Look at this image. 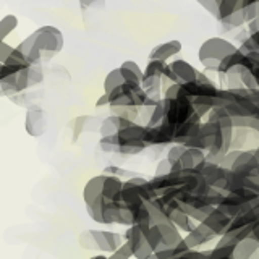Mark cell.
Wrapping results in <instances>:
<instances>
[{
	"instance_id": "cell-1",
	"label": "cell",
	"mask_w": 259,
	"mask_h": 259,
	"mask_svg": "<svg viewBox=\"0 0 259 259\" xmlns=\"http://www.w3.org/2000/svg\"><path fill=\"white\" fill-rule=\"evenodd\" d=\"M63 32L55 26H40L16 46L32 65H42L52 60L63 49Z\"/></svg>"
},
{
	"instance_id": "cell-2",
	"label": "cell",
	"mask_w": 259,
	"mask_h": 259,
	"mask_svg": "<svg viewBox=\"0 0 259 259\" xmlns=\"http://www.w3.org/2000/svg\"><path fill=\"white\" fill-rule=\"evenodd\" d=\"M238 51V46H235L230 40H227L224 37H209L204 42L201 44L198 51V60L207 71H219L221 62L225 59L227 55Z\"/></svg>"
},
{
	"instance_id": "cell-3",
	"label": "cell",
	"mask_w": 259,
	"mask_h": 259,
	"mask_svg": "<svg viewBox=\"0 0 259 259\" xmlns=\"http://www.w3.org/2000/svg\"><path fill=\"white\" fill-rule=\"evenodd\" d=\"M118 138V154L121 156H135L143 152L148 144V125L136 123L130 125L117 133Z\"/></svg>"
},
{
	"instance_id": "cell-4",
	"label": "cell",
	"mask_w": 259,
	"mask_h": 259,
	"mask_svg": "<svg viewBox=\"0 0 259 259\" xmlns=\"http://www.w3.org/2000/svg\"><path fill=\"white\" fill-rule=\"evenodd\" d=\"M154 198H157V194L152 188L151 180H146L143 177H132L126 182H123L121 201L133 210Z\"/></svg>"
},
{
	"instance_id": "cell-5",
	"label": "cell",
	"mask_w": 259,
	"mask_h": 259,
	"mask_svg": "<svg viewBox=\"0 0 259 259\" xmlns=\"http://www.w3.org/2000/svg\"><path fill=\"white\" fill-rule=\"evenodd\" d=\"M105 182V174L96 175L89 178L83 188V201L88 210V215L94 222L102 224V212H101V198H102V188Z\"/></svg>"
},
{
	"instance_id": "cell-6",
	"label": "cell",
	"mask_w": 259,
	"mask_h": 259,
	"mask_svg": "<svg viewBox=\"0 0 259 259\" xmlns=\"http://www.w3.org/2000/svg\"><path fill=\"white\" fill-rule=\"evenodd\" d=\"M199 76V71L190 62L175 59L165 65L164 70V91L172 83H190Z\"/></svg>"
},
{
	"instance_id": "cell-7",
	"label": "cell",
	"mask_w": 259,
	"mask_h": 259,
	"mask_svg": "<svg viewBox=\"0 0 259 259\" xmlns=\"http://www.w3.org/2000/svg\"><path fill=\"white\" fill-rule=\"evenodd\" d=\"M164 105H165V121L172 125H180L188 121L194 113V107L190 97L180 96L175 99H165L164 97Z\"/></svg>"
},
{
	"instance_id": "cell-8",
	"label": "cell",
	"mask_w": 259,
	"mask_h": 259,
	"mask_svg": "<svg viewBox=\"0 0 259 259\" xmlns=\"http://www.w3.org/2000/svg\"><path fill=\"white\" fill-rule=\"evenodd\" d=\"M110 96V105H118V104H128V105H141L148 99V93L144 91L141 84H133V83H123L117 89L109 94Z\"/></svg>"
},
{
	"instance_id": "cell-9",
	"label": "cell",
	"mask_w": 259,
	"mask_h": 259,
	"mask_svg": "<svg viewBox=\"0 0 259 259\" xmlns=\"http://www.w3.org/2000/svg\"><path fill=\"white\" fill-rule=\"evenodd\" d=\"M215 18L227 28H241L246 24L243 13V0H221Z\"/></svg>"
},
{
	"instance_id": "cell-10",
	"label": "cell",
	"mask_w": 259,
	"mask_h": 259,
	"mask_svg": "<svg viewBox=\"0 0 259 259\" xmlns=\"http://www.w3.org/2000/svg\"><path fill=\"white\" fill-rule=\"evenodd\" d=\"M125 240H128L130 243H132L133 251H135V257H138V259L154 257V249H152L151 243L148 240L146 230L141 225H138V224L130 225L125 232Z\"/></svg>"
},
{
	"instance_id": "cell-11",
	"label": "cell",
	"mask_w": 259,
	"mask_h": 259,
	"mask_svg": "<svg viewBox=\"0 0 259 259\" xmlns=\"http://www.w3.org/2000/svg\"><path fill=\"white\" fill-rule=\"evenodd\" d=\"M47 128V117L46 112L37 107V105H32L26 110V118H24V130L26 133L32 138H39L46 133Z\"/></svg>"
},
{
	"instance_id": "cell-12",
	"label": "cell",
	"mask_w": 259,
	"mask_h": 259,
	"mask_svg": "<svg viewBox=\"0 0 259 259\" xmlns=\"http://www.w3.org/2000/svg\"><path fill=\"white\" fill-rule=\"evenodd\" d=\"M207 160V152L204 149L199 148H186V151L183 152V156L180 159V162L174 167V168H183V170H199L202 168V165L206 164Z\"/></svg>"
},
{
	"instance_id": "cell-13",
	"label": "cell",
	"mask_w": 259,
	"mask_h": 259,
	"mask_svg": "<svg viewBox=\"0 0 259 259\" xmlns=\"http://www.w3.org/2000/svg\"><path fill=\"white\" fill-rule=\"evenodd\" d=\"M93 235L96 238V245L97 249L102 251V253H112L115 251L121 243L125 241V237H121L117 232H110V230H93Z\"/></svg>"
},
{
	"instance_id": "cell-14",
	"label": "cell",
	"mask_w": 259,
	"mask_h": 259,
	"mask_svg": "<svg viewBox=\"0 0 259 259\" xmlns=\"http://www.w3.org/2000/svg\"><path fill=\"white\" fill-rule=\"evenodd\" d=\"M182 52V42L178 39H170L167 42H162L156 47H152V51L149 52V59L156 60H164L168 62L170 59H174L175 55Z\"/></svg>"
},
{
	"instance_id": "cell-15",
	"label": "cell",
	"mask_w": 259,
	"mask_h": 259,
	"mask_svg": "<svg viewBox=\"0 0 259 259\" xmlns=\"http://www.w3.org/2000/svg\"><path fill=\"white\" fill-rule=\"evenodd\" d=\"M204 222L206 225H209L210 229H212L219 237H221L222 233H225L227 230H229V227L232 224V217L230 215H227L222 209H219L217 206L210 210V212L207 214V217L204 219Z\"/></svg>"
},
{
	"instance_id": "cell-16",
	"label": "cell",
	"mask_w": 259,
	"mask_h": 259,
	"mask_svg": "<svg viewBox=\"0 0 259 259\" xmlns=\"http://www.w3.org/2000/svg\"><path fill=\"white\" fill-rule=\"evenodd\" d=\"M136 123L133 120H128V118H123V117H118L115 113H110L109 117H105L101 125H99V133L101 136H110V135H117L120 130H123L130 125Z\"/></svg>"
},
{
	"instance_id": "cell-17",
	"label": "cell",
	"mask_w": 259,
	"mask_h": 259,
	"mask_svg": "<svg viewBox=\"0 0 259 259\" xmlns=\"http://www.w3.org/2000/svg\"><path fill=\"white\" fill-rule=\"evenodd\" d=\"M257 249H259V241L256 238H253V237L243 238L238 241L233 259H253Z\"/></svg>"
},
{
	"instance_id": "cell-18",
	"label": "cell",
	"mask_w": 259,
	"mask_h": 259,
	"mask_svg": "<svg viewBox=\"0 0 259 259\" xmlns=\"http://www.w3.org/2000/svg\"><path fill=\"white\" fill-rule=\"evenodd\" d=\"M121 71H123V76L128 83H133V84H141L143 76H144V70L140 68L135 60H125L123 63L120 65Z\"/></svg>"
},
{
	"instance_id": "cell-19",
	"label": "cell",
	"mask_w": 259,
	"mask_h": 259,
	"mask_svg": "<svg viewBox=\"0 0 259 259\" xmlns=\"http://www.w3.org/2000/svg\"><path fill=\"white\" fill-rule=\"evenodd\" d=\"M243 59H245V54H243L240 51V47H238V51H235L232 54H229L225 57V59L221 62V67H219V71H217V75L219 76H224L227 75L229 71L235 70L237 67H240V65L243 63Z\"/></svg>"
},
{
	"instance_id": "cell-20",
	"label": "cell",
	"mask_w": 259,
	"mask_h": 259,
	"mask_svg": "<svg viewBox=\"0 0 259 259\" xmlns=\"http://www.w3.org/2000/svg\"><path fill=\"white\" fill-rule=\"evenodd\" d=\"M194 112L199 113V115L204 118L207 117V113L215 107V96H196L191 97Z\"/></svg>"
},
{
	"instance_id": "cell-21",
	"label": "cell",
	"mask_w": 259,
	"mask_h": 259,
	"mask_svg": "<svg viewBox=\"0 0 259 259\" xmlns=\"http://www.w3.org/2000/svg\"><path fill=\"white\" fill-rule=\"evenodd\" d=\"M109 109L110 113H115L118 117H123L133 121H138V118L141 117V107H138V105L118 104V105H109Z\"/></svg>"
},
{
	"instance_id": "cell-22",
	"label": "cell",
	"mask_w": 259,
	"mask_h": 259,
	"mask_svg": "<svg viewBox=\"0 0 259 259\" xmlns=\"http://www.w3.org/2000/svg\"><path fill=\"white\" fill-rule=\"evenodd\" d=\"M123 83H126V79L123 76V71H121V68L120 67L113 68L104 78V93L110 94L113 89H117L118 86H121Z\"/></svg>"
},
{
	"instance_id": "cell-23",
	"label": "cell",
	"mask_w": 259,
	"mask_h": 259,
	"mask_svg": "<svg viewBox=\"0 0 259 259\" xmlns=\"http://www.w3.org/2000/svg\"><path fill=\"white\" fill-rule=\"evenodd\" d=\"M16 28H18V18L15 15H5L0 20V39H7Z\"/></svg>"
},
{
	"instance_id": "cell-24",
	"label": "cell",
	"mask_w": 259,
	"mask_h": 259,
	"mask_svg": "<svg viewBox=\"0 0 259 259\" xmlns=\"http://www.w3.org/2000/svg\"><path fill=\"white\" fill-rule=\"evenodd\" d=\"M109 256L110 259H130V257H135V251H133L132 243L125 240L115 251H112Z\"/></svg>"
},
{
	"instance_id": "cell-25",
	"label": "cell",
	"mask_w": 259,
	"mask_h": 259,
	"mask_svg": "<svg viewBox=\"0 0 259 259\" xmlns=\"http://www.w3.org/2000/svg\"><path fill=\"white\" fill-rule=\"evenodd\" d=\"M186 148L188 146H185V144H180V143H174V144H170V148L167 151V159L172 162V165L175 167L178 162H180L182 156H183V152L186 151Z\"/></svg>"
},
{
	"instance_id": "cell-26",
	"label": "cell",
	"mask_w": 259,
	"mask_h": 259,
	"mask_svg": "<svg viewBox=\"0 0 259 259\" xmlns=\"http://www.w3.org/2000/svg\"><path fill=\"white\" fill-rule=\"evenodd\" d=\"M185 240H186V243H188L191 248H196V249L201 248V246H204V245H207V241L204 240V237H202L201 232L198 230V227H194L191 232H186Z\"/></svg>"
},
{
	"instance_id": "cell-27",
	"label": "cell",
	"mask_w": 259,
	"mask_h": 259,
	"mask_svg": "<svg viewBox=\"0 0 259 259\" xmlns=\"http://www.w3.org/2000/svg\"><path fill=\"white\" fill-rule=\"evenodd\" d=\"M243 13H245V20L249 23L259 16V0H243Z\"/></svg>"
},
{
	"instance_id": "cell-28",
	"label": "cell",
	"mask_w": 259,
	"mask_h": 259,
	"mask_svg": "<svg viewBox=\"0 0 259 259\" xmlns=\"http://www.w3.org/2000/svg\"><path fill=\"white\" fill-rule=\"evenodd\" d=\"M99 146H101V149L105 152H117L118 154V138H117V135L101 136Z\"/></svg>"
},
{
	"instance_id": "cell-29",
	"label": "cell",
	"mask_w": 259,
	"mask_h": 259,
	"mask_svg": "<svg viewBox=\"0 0 259 259\" xmlns=\"http://www.w3.org/2000/svg\"><path fill=\"white\" fill-rule=\"evenodd\" d=\"M78 243L81 245V248H84V249H97L96 238H94V235H93V230H84L83 233H79Z\"/></svg>"
},
{
	"instance_id": "cell-30",
	"label": "cell",
	"mask_w": 259,
	"mask_h": 259,
	"mask_svg": "<svg viewBox=\"0 0 259 259\" xmlns=\"http://www.w3.org/2000/svg\"><path fill=\"white\" fill-rule=\"evenodd\" d=\"M15 51V47L7 42V39L0 40V63H5Z\"/></svg>"
},
{
	"instance_id": "cell-31",
	"label": "cell",
	"mask_w": 259,
	"mask_h": 259,
	"mask_svg": "<svg viewBox=\"0 0 259 259\" xmlns=\"http://www.w3.org/2000/svg\"><path fill=\"white\" fill-rule=\"evenodd\" d=\"M88 120H89L88 115H81V117H78V118L75 120V126H73V140H76V138L84 132Z\"/></svg>"
},
{
	"instance_id": "cell-32",
	"label": "cell",
	"mask_w": 259,
	"mask_h": 259,
	"mask_svg": "<svg viewBox=\"0 0 259 259\" xmlns=\"http://www.w3.org/2000/svg\"><path fill=\"white\" fill-rule=\"evenodd\" d=\"M174 170V165L172 162H170L167 157H164L162 160L157 162V170H156V175H165V174H170Z\"/></svg>"
},
{
	"instance_id": "cell-33",
	"label": "cell",
	"mask_w": 259,
	"mask_h": 259,
	"mask_svg": "<svg viewBox=\"0 0 259 259\" xmlns=\"http://www.w3.org/2000/svg\"><path fill=\"white\" fill-rule=\"evenodd\" d=\"M81 8H96V7H102L105 4V0H78Z\"/></svg>"
},
{
	"instance_id": "cell-34",
	"label": "cell",
	"mask_w": 259,
	"mask_h": 259,
	"mask_svg": "<svg viewBox=\"0 0 259 259\" xmlns=\"http://www.w3.org/2000/svg\"><path fill=\"white\" fill-rule=\"evenodd\" d=\"M109 105H110V96L107 93H104L99 99H97L96 107H109Z\"/></svg>"
},
{
	"instance_id": "cell-35",
	"label": "cell",
	"mask_w": 259,
	"mask_h": 259,
	"mask_svg": "<svg viewBox=\"0 0 259 259\" xmlns=\"http://www.w3.org/2000/svg\"><path fill=\"white\" fill-rule=\"evenodd\" d=\"M246 28H248V34H253V32L259 31V16L254 20H251L249 23H246Z\"/></svg>"
},
{
	"instance_id": "cell-36",
	"label": "cell",
	"mask_w": 259,
	"mask_h": 259,
	"mask_svg": "<svg viewBox=\"0 0 259 259\" xmlns=\"http://www.w3.org/2000/svg\"><path fill=\"white\" fill-rule=\"evenodd\" d=\"M251 237L256 238V240L259 241V221L254 224V227H253V233H251Z\"/></svg>"
}]
</instances>
